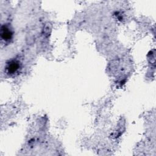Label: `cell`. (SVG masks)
<instances>
[{
    "label": "cell",
    "mask_w": 156,
    "mask_h": 156,
    "mask_svg": "<svg viewBox=\"0 0 156 156\" xmlns=\"http://www.w3.org/2000/svg\"><path fill=\"white\" fill-rule=\"evenodd\" d=\"M5 71L9 76H14L20 71L21 68V63L18 60L12 59L6 63Z\"/></svg>",
    "instance_id": "1"
},
{
    "label": "cell",
    "mask_w": 156,
    "mask_h": 156,
    "mask_svg": "<svg viewBox=\"0 0 156 156\" xmlns=\"http://www.w3.org/2000/svg\"><path fill=\"white\" fill-rule=\"evenodd\" d=\"M0 35L2 41L4 43H9L13 38V32L9 25L3 24L1 27Z\"/></svg>",
    "instance_id": "2"
}]
</instances>
